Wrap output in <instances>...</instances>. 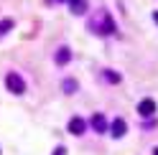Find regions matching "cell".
I'll use <instances>...</instances> for the list:
<instances>
[{"mask_svg":"<svg viewBox=\"0 0 158 155\" xmlns=\"http://www.w3.org/2000/svg\"><path fill=\"white\" fill-rule=\"evenodd\" d=\"M94 28L100 31V36H110V33H115V23H112V18H110V13H107V10H100Z\"/></svg>","mask_w":158,"mask_h":155,"instance_id":"6da1fadb","label":"cell"},{"mask_svg":"<svg viewBox=\"0 0 158 155\" xmlns=\"http://www.w3.org/2000/svg\"><path fill=\"white\" fill-rule=\"evenodd\" d=\"M5 86L10 89V94H23V92H26V81H23L15 71H10V74L5 76Z\"/></svg>","mask_w":158,"mask_h":155,"instance_id":"7a4b0ae2","label":"cell"},{"mask_svg":"<svg viewBox=\"0 0 158 155\" xmlns=\"http://www.w3.org/2000/svg\"><path fill=\"white\" fill-rule=\"evenodd\" d=\"M84 130H87V122L82 117H72L69 120V132L72 135H84Z\"/></svg>","mask_w":158,"mask_h":155,"instance_id":"3957f363","label":"cell"},{"mask_svg":"<svg viewBox=\"0 0 158 155\" xmlns=\"http://www.w3.org/2000/svg\"><path fill=\"white\" fill-rule=\"evenodd\" d=\"M138 112H140L143 117H151V114L156 112V102L153 99H143L140 104H138Z\"/></svg>","mask_w":158,"mask_h":155,"instance_id":"277c9868","label":"cell"},{"mask_svg":"<svg viewBox=\"0 0 158 155\" xmlns=\"http://www.w3.org/2000/svg\"><path fill=\"white\" fill-rule=\"evenodd\" d=\"M125 132H127L125 120H120V117H117V120L112 122V137H125Z\"/></svg>","mask_w":158,"mask_h":155,"instance_id":"5b68a950","label":"cell"},{"mask_svg":"<svg viewBox=\"0 0 158 155\" xmlns=\"http://www.w3.org/2000/svg\"><path fill=\"white\" fill-rule=\"evenodd\" d=\"M92 127L100 132V135H105V130H107V120H105V114H94V117H92Z\"/></svg>","mask_w":158,"mask_h":155,"instance_id":"8992f818","label":"cell"},{"mask_svg":"<svg viewBox=\"0 0 158 155\" xmlns=\"http://www.w3.org/2000/svg\"><path fill=\"white\" fill-rule=\"evenodd\" d=\"M69 59H72V56H69V48L66 46L56 51V64H69Z\"/></svg>","mask_w":158,"mask_h":155,"instance_id":"52a82bcc","label":"cell"},{"mask_svg":"<svg viewBox=\"0 0 158 155\" xmlns=\"http://www.w3.org/2000/svg\"><path fill=\"white\" fill-rule=\"evenodd\" d=\"M61 89H64L66 94H74V92H77V81H74V79H66V81H61Z\"/></svg>","mask_w":158,"mask_h":155,"instance_id":"ba28073f","label":"cell"},{"mask_svg":"<svg viewBox=\"0 0 158 155\" xmlns=\"http://www.w3.org/2000/svg\"><path fill=\"white\" fill-rule=\"evenodd\" d=\"M87 10V3L84 0H77V3H72V13H77V15H82Z\"/></svg>","mask_w":158,"mask_h":155,"instance_id":"9c48e42d","label":"cell"},{"mask_svg":"<svg viewBox=\"0 0 158 155\" xmlns=\"http://www.w3.org/2000/svg\"><path fill=\"white\" fill-rule=\"evenodd\" d=\"M105 74V79H110L112 84H117V81H120V74H117V71H112V69H107V71H102Z\"/></svg>","mask_w":158,"mask_h":155,"instance_id":"30bf717a","label":"cell"},{"mask_svg":"<svg viewBox=\"0 0 158 155\" xmlns=\"http://www.w3.org/2000/svg\"><path fill=\"white\" fill-rule=\"evenodd\" d=\"M10 28H13V21H10V18H8V21H0V36H5Z\"/></svg>","mask_w":158,"mask_h":155,"instance_id":"8fae6325","label":"cell"},{"mask_svg":"<svg viewBox=\"0 0 158 155\" xmlns=\"http://www.w3.org/2000/svg\"><path fill=\"white\" fill-rule=\"evenodd\" d=\"M153 18H156V23H158V10H156V13H153Z\"/></svg>","mask_w":158,"mask_h":155,"instance_id":"7c38bea8","label":"cell"},{"mask_svg":"<svg viewBox=\"0 0 158 155\" xmlns=\"http://www.w3.org/2000/svg\"><path fill=\"white\" fill-rule=\"evenodd\" d=\"M153 155H158V148H156V150H153Z\"/></svg>","mask_w":158,"mask_h":155,"instance_id":"4fadbf2b","label":"cell"},{"mask_svg":"<svg viewBox=\"0 0 158 155\" xmlns=\"http://www.w3.org/2000/svg\"><path fill=\"white\" fill-rule=\"evenodd\" d=\"M72 3H77V0H72Z\"/></svg>","mask_w":158,"mask_h":155,"instance_id":"5bb4252c","label":"cell"}]
</instances>
